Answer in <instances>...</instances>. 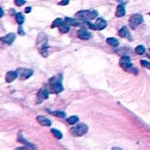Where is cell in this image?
I'll use <instances>...</instances> for the list:
<instances>
[{
    "mask_svg": "<svg viewBox=\"0 0 150 150\" xmlns=\"http://www.w3.org/2000/svg\"><path fill=\"white\" fill-rule=\"evenodd\" d=\"M63 91V86L62 84V76H54L48 81V89L47 91L50 93L57 94Z\"/></svg>",
    "mask_w": 150,
    "mask_h": 150,
    "instance_id": "6da1fadb",
    "label": "cell"
},
{
    "mask_svg": "<svg viewBox=\"0 0 150 150\" xmlns=\"http://www.w3.org/2000/svg\"><path fill=\"white\" fill-rule=\"evenodd\" d=\"M98 12L94 10H84L80 11L76 13V18L79 20H83L85 22H89V20L94 19L98 17Z\"/></svg>",
    "mask_w": 150,
    "mask_h": 150,
    "instance_id": "7a4b0ae2",
    "label": "cell"
},
{
    "mask_svg": "<svg viewBox=\"0 0 150 150\" xmlns=\"http://www.w3.org/2000/svg\"><path fill=\"white\" fill-rule=\"evenodd\" d=\"M120 65L121 68H123L126 71L131 72L134 75L138 74V69L137 68L133 66V63L131 62V58L128 55H124L120 58Z\"/></svg>",
    "mask_w": 150,
    "mask_h": 150,
    "instance_id": "3957f363",
    "label": "cell"
},
{
    "mask_svg": "<svg viewBox=\"0 0 150 150\" xmlns=\"http://www.w3.org/2000/svg\"><path fill=\"white\" fill-rule=\"evenodd\" d=\"M88 129H89V127H88V126L86 124L80 123L79 125L72 127L71 130H70V132L76 137H81V136L84 135L88 132Z\"/></svg>",
    "mask_w": 150,
    "mask_h": 150,
    "instance_id": "277c9868",
    "label": "cell"
},
{
    "mask_svg": "<svg viewBox=\"0 0 150 150\" xmlns=\"http://www.w3.org/2000/svg\"><path fill=\"white\" fill-rule=\"evenodd\" d=\"M87 23H88L89 27L91 29H92V30H103L107 25V22L103 18H98L95 24H92V23H90V22H87Z\"/></svg>",
    "mask_w": 150,
    "mask_h": 150,
    "instance_id": "5b68a950",
    "label": "cell"
},
{
    "mask_svg": "<svg viewBox=\"0 0 150 150\" xmlns=\"http://www.w3.org/2000/svg\"><path fill=\"white\" fill-rule=\"evenodd\" d=\"M143 22V17L141 14H134L129 19V25L132 29H135Z\"/></svg>",
    "mask_w": 150,
    "mask_h": 150,
    "instance_id": "8992f818",
    "label": "cell"
},
{
    "mask_svg": "<svg viewBox=\"0 0 150 150\" xmlns=\"http://www.w3.org/2000/svg\"><path fill=\"white\" fill-rule=\"evenodd\" d=\"M17 73H18V76L19 75L21 80H25V79H28L33 74V69L20 68L17 70Z\"/></svg>",
    "mask_w": 150,
    "mask_h": 150,
    "instance_id": "52a82bcc",
    "label": "cell"
},
{
    "mask_svg": "<svg viewBox=\"0 0 150 150\" xmlns=\"http://www.w3.org/2000/svg\"><path fill=\"white\" fill-rule=\"evenodd\" d=\"M48 94H49V92L47 91V89L46 87L40 89V91L38 92V94H37L36 103H37V104H40V103H42L45 99H47V98H48Z\"/></svg>",
    "mask_w": 150,
    "mask_h": 150,
    "instance_id": "ba28073f",
    "label": "cell"
},
{
    "mask_svg": "<svg viewBox=\"0 0 150 150\" xmlns=\"http://www.w3.org/2000/svg\"><path fill=\"white\" fill-rule=\"evenodd\" d=\"M77 37L83 40H88L91 38V33L86 29H79L77 31Z\"/></svg>",
    "mask_w": 150,
    "mask_h": 150,
    "instance_id": "9c48e42d",
    "label": "cell"
},
{
    "mask_svg": "<svg viewBox=\"0 0 150 150\" xmlns=\"http://www.w3.org/2000/svg\"><path fill=\"white\" fill-rule=\"evenodd\" d=\"M15 39H16L15 33H11L5 35L4 37H1V38H0V40L3 41V42H4V43L7 44V45H11V44L13 43V41L15 40Z\"/></svg>",
    "mask_w": 150,
    "mask_h": 150,
    "instance_id": "30bf717a",
    "label": "cell"
},
{
    "mask_svg": "<svg viewBox=\"0 0 150 150\" xmlns=\"http://www.w3.org/2000/svg\"><path fill=\"white\" fill-rule=\"evenodd\" d=\"M119 35H120L121 38H125V39H127V40H133L132 37H131V35H130V33H129V31H128V28H127V26H123V27L120 30Z\"/></svg>",
    "mask_w": 150,
    "mask_h": 150,
    "instance_id": "8fae6325",
    "label": "cell"
},
{
    "mask_svg": "<svg viewBox=\"0 0 150 150\" xmlns=\"http://www.w3.org/2000/svg\"><path fill=\"white\" fill-rule=\"evenodd\" d=\"M17 77H18V73H17V71H9V72L6 73L5 81H6L7 83H11V82H13Z\"/></svg>",
    "mask_w": 150,
    "mask_h": 150,
    "instance_id": "7c38bea8",
    "label": "cell"
},
{
    "mask_svg": "<svg viewBox=\"0 0 150 150\" xmlns=\"http://www.w3.org/2000/svg\"><path fill=\"white\" fill-rule=\"evenodd\" d=\"M37 120L40 122V125L45 126V127H50L51 126V121L48 118L45 117V116H38L37 117Z\"/></svg>",
    "mask_w": 150,
    "mask_h": 150,
    "instance_id": "4fadbf2b",
    "label": "cell"
},
{
    "mask_svg": "<svg viewBox=\"0 0 150 150\" xmlns=\"http://www.w3.org/2000/svg\"><path fill=\"white\" fill-rule=\"evenodd\" d=\"M125 15H126V9H125V6H124V4H119L118 7H117L116 16H117L118 18H121V17H123V16H125Z\"/></svg>",
    "mask_w": 150,
    "mask_h": 150,
    "instance_id": "5bb4252c",
    "label": "cell"
},
{
    "mask_svg": "<svg viewBox=\"0 0 150 150\" xmlns=\"http://www.w3.org/2000/svg\"><path fill=\"white\" fill-rule=\"evenodd\" d=\"M68 25H73V26H79L80 25V21H78L77 19L72 18H65V21H64Z\"/></svg>",
    "mask_w": 150,
    "mask_h": 150,
    "instance_id": "9a60e30c",
    "label": "cell"
},
{
    "mask_svg": "<svg viewBox=\"0 0 150 150\" xmlns=\"http://www.w3.org/2000/svg\"><path fill=\"white\" fill-rule=\"evenodd\" d=\"M47 49H48L47 43V42L43 43V44H42V46H41V47H40V54L43 57H47V55H48Z\"/></svg>",
    "mask_w": 150,
    "mask_h": 150,
    "instance_id": "2e32d148",
    "label": "cell"
},
{
    "mask_svg": "<svg viewBox=\"0 0 150 150\" xmlns=\"http://www.w3.org/2000/svg\"><path fill=\"white\" fill-rule=\"evenodd\" d=\"M18 142H21V143H25V144L27 145V147H28L29 149H31V150L35 149H36L34 145H33L32 143L28 142H27L26 140H25V139H24V137H22L20 134H19V136H18Z\"/></svg>",
    "mask_w": 150,
    "mask_h": 150,
    "instance_id": "e0dca14e",
    "label": "cell"
},
{
    "mask_svg": "<svg viewBox=\"0 0 150 150\" xmlns=\"http://www.w3.org/2000/svg\"><path fill=\"white\" fill-rule=\"evenodd\" d=\"M106 42H107L110 46H112V47H118L119 44H120L119 40H118L117 39H115V38H108V39L106 40Z\"/></svg>",
    "mask_w": 150,
    "mask_h": 150,
    "instance_id": "ac0fdd59",
    "label": "cell"
},
{
    "mask_svg": "<svg viewBox=\"0 0 150 150\" xmlns=\"http://www.w3.org/2000/svg\"><path fill=\"white\" fill-rule=\"evenodd\" d=\"M16 21L18 25H22L25 22V17L23 16L22 13L20 12L16 13Z\"/></svg>",
    "mask_w": 150,
    "mask_h": 150,
    "instance_id": "d6986e66",
    "label": "cell"
},
{
    "mask_svg": "<svg viewBox=\"0 0 150 150\" xmlns=\"http://www.w3.org/2000/svg\"><path fill=\"white\" fill-rule=\"evenodd\" d=\"M65 22L62 19V18H56L54 22H53V24L51 25V27L52 28H54V27H60L62 25H63Z\"/></svg>",
    "mask_w": 150,
    "mask_h": 150,
    "instance_id": "ffe728a7",
    "label": "cell"
},
{
    "mask_svg": "<svg viewBox=\"0 0 150 150\" xmlns=\"http://www.w3.org/2000/svg\"><path fill=\"white\" fill-rule=\"evenodd\" d=\"M59 29H60V32H61L62 33H67L69 32V25H68L66 23H64L63 25H62L59 27Z\"/></svg>",
    "mask_w": 150,
    "mask_h": 150,
    "instance_id": "44dd1931",
    "label": "cell"
},
{
    "mask_svg": "<svg viewBox=\"0 0 150 150\" xmlns=\"http://www.w3.org/2000/svg\"><path fill=\"white\" fill-rule=\"evenodd\" d=\"M49 113L56 116V117H60V118H64L66 117V113L64 112H60V111H55V112H49Z\"/></svg>",
    "mask_w": 150,
    "mask_h": 150,
    "instance_id": "7402d4cb",
    "label": "cell"
},
{
    "mask_svg": "<svg viewBox=\"0 0 150 150\" xmlns=\"http://www.w3.org/2000/svg\"><path fill=\"white\" fill-rule=\"evenodd\" d=\"M78 120H79V119H78V117H77V116H71V117H69V118L67 120L68 123H69V124H70V125L76 124V122H78Z\"/></svg>",
    "mask_w": 150,
    "mask_h": 150,
    "instance_id": "603a6c76",
    "label": "cell"
},
{
    "mask_svg": "<svg viewBox=\"0 0 150 150\" xmlns=\"http://www.w3.org/2000/svg\"><path fill=\"white\" fill-rule=\"evenodd\" d=\"M135 52L138 54H143L145 53V47L142 45H140L135 48Z\"/></svg>",
    "mask_w": 150,
    "mask_h": 150,
    "instance_id": "cb8c5ba5",
    "label": "cell"
},
{
    "mask_svg": "<svg viewBox=\"0 0 150 150\" xmlns=\"http://www.w3.org/2000/svg\"><path fill=\"white\" fill-rule=\"evenodd\" d=\"M52 133L54 134V137H56L57 139H62V134L59 131V130H56V129H52L51 130Z\"/></svg>",
    "mask_w": 150,
    "mask_h": 150,
    "instance_id": "d4e9b609",
    "label": "cell"
},
{
    "mask_svg": "<svg viewBox=\"0 0 150 150\" xmlns=\"http://www.w3.org/2000/svg\"><path fill=\"white\" fill-rule=\"evenodd\" d=\"M141 63H142V65L143 66V67H146L147 69H150V62H148V61H145V60H142V61H141Z\"/></svg>",
    "mask_w": 150,
    "mask_h": 150,
    "instance_id": "484cf974",
    "label": "cell"
},
{
    "mask_svg": "<svg viewBox=\"0 0 150 150\" xmlns=\"http://www.w3.org/2000/svg\"><path fill=\"white\" fill-rule=\"evenodd\" d=\"M14 2H15V4H16V5L21 6V5H23V4L25 3V0H15Z\"/></svg>",
    "mask_w": 150,
    "mask_h": 150,
    "instance_id": "4316f807",
    "label": "cell"
},
{
    "mask_svg": "<svg viewBox=\"0 0 150 150\" xmlns=\"http://www.w3.org/2000/svg\"><path fill=\"white\" fill-rule=\"evenodd\" d=\"M69 0H62V2L58 3V4L59 5H67V4H69Z\"/></svg>",
    "mask_w": 150,
    "mask_h": 150,
    "instance_id": "83f0119b",
    "label": "cell"
},
{
    "mask_svg": "<svg viewBox=\"0 0 150 150\" xmlns=\"http://www.w3.org/2000/svg\"><path fill=\"white\" fill-rule=\"evenodd\" d=\"M18 34H19V35H21V36H23V35H25V33L23 31V29H22V27H21V26H19V27H18Z\"/></svg>",
    "mask_w": 150,
    "mask_h": 150,
    "instance_id": "f1b7e54d",
    "label": "cell"
},
{
    "mask_svg": "<svg viewBox=\"0 0 150 150\" xmlns=\"http://www.w3.org/2000/svg\"><path fill=\"white\" fill-rule=\"evenodd\" d=\"M31 11H32V7H30V6H28V7H27V8L25 9V12H26V13L30 12Z\"/></svg>",
    "mask_w": 150,
    "mask_h": 150,
    "instance_id": "f546056e",
    "label": "cell"
},
{
    "mask_svg": "<svg viewBox=\"0 0 150 150\" xmlns=\"http://www.w3.org/2000/svg\"><path fill=\"white\" fill-rule=\"evenodd\" d=\"M28 149L27 148H25V147H21V148H18V149H16L14 150H27Z\"/></svg>",
    "mask_w": 150,
    "mask_h": 150,
    "instance_id": "4dcf8cb0",
    "label": "cell"
},
{
    "mask_svg": "<svg viewBox=\"0 0 150 150\" xmlns=\"http://www.w3.org/2000/svg\"><path fill=\"white\" fill-rule=\"evenodd\" d=\"M4 16V10L2 8H0V18Z\"/></svg>",
    "mask_w": 150,
    "mask_h": 150,
    "instance_id": "1f68e13d",
    "label": "cell"
},
{
    "mask_svg": "<svg viewBox=\"0 0 150 150\" xmlns=\"http://www.w3.org/2000/svg\"><path fill=\"white\" fill-rule=\"evenodd\" d=\"M112 150H122L121 149H120V148H113Z\"/></svg>",
    "mask_w": 150,
    "mask_h": 150,
    "instance_id": "d6a6232c",
    "label": "cell"
}]
</instances>
